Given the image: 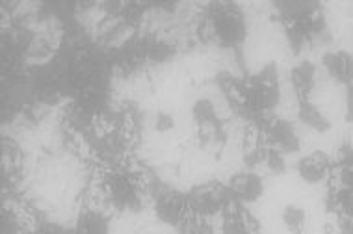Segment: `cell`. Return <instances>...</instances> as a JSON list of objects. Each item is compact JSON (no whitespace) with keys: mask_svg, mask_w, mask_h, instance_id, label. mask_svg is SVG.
<instances>
[{"mask_svg":"<svg viewBox=\"0 0 353 234\" xmlns=\"http://www.w3.org/2000/svg\"><path fill=\"white\" fill-rule=\"evenodd\" d=\"M229 195H232L229 188H223L221 184H203L197 186L190 191L186 204L190 210H194L197 214H216L227 204Z\"/></svg>","mask_w":353,"mask_h":234,"instance_id":"cell-1","label":"cell"},{"mask_svg":"<svg viewBox=\"0 0 353 234\" xmlns=\"http://www.w3.org/2000/svg\"><path fill=\"white\" fill-rule=\"evenodd\" d=\"M214 30L223 43H240L245 36V25L242 13L236 6H229V10H221L214 19Z\"/></svg>","mask_w":353,"mask_h":234,"instance_id":"cell-2","label":"cell"},{"mask_svg":"<svg viewBox=\"0 0 353 234\" xmlns=\"http://www.w3.org/2000/svg\"><path fill=\"white\" fill-rule=\"evenodd\" d=\"M229 190H231L232 198H236L238 201L255 203L256 199H261V195L264 193V182L256 173L242 171L232 175Z\"/></svg>","mask_w":353,"mask_h":234,"instance_id":"cell-3","label":"cell"},{"mask_svg":"<svg viewBox=\"0 0 353 234\" xmlns=\"http://www.w3.org/2000/svg\"><path fill=\"white\" fill-rule=\"evenodd\" d=\"M268 138L274 149H277L281 153H298L301 149L296 127L286 119H275L274 123L270 125Z\"/></svg>","mask_w":353,"mask_h":234,"instance_id":"cell-4","label":"cell"},{"mask_svg":"<svg viewBox=\"0 0 353 234\" xmlns=\"http://www.w3.org/2000/svg\"><path fill=\"white\" fill-rule=\"evenodd\" d=\"M329 154L323 153V151H314L309 156H305L301 158L298 164V171L299 177L305 180V182H309V184H316L320 180H323L325 177V173L329 169Z\"/></svg>","mask_w":353,"mask_h":234,"instance_id":"cell-5","label":"cell"},{"mask_svg":"<svg viewBox=\"0 0 353 234\" xmlns=\"http://www.w3.org/2000/svg\"><path fill=\"white\" fill-rule=\"evenodd\" d=\"M323 65L335 81L347 82V84L353 82V58L344 50L323 56Z\"/></svg>","mask_w":353,"mask_h":234,"instance_id":"cell-6","label":"cell"},{"mask_svg":"<svg viewBox=\"0 0 353 234\" xmlns=\"http://www.w3.org/2000/svg\"><path fill=\"white\" fill-rule=\"evenodd\" d=\"M184 206H188L184 203V199H181L175 193H168V195H162L159 203H157V214L165 223L179 225L181 220H183Z\"/></svg>","mask_w":353,"mask_h":234,"instance_id":"cell-7","label":"cell"},{"mask_svg":"<svg viewBox=\"0 0 353 234\" xmlns=\"http://www.w3.org/2000/svg\"><path fill=\"white\" fill-rule=\"evenodd\" d=\"M275 10L283 15V17L290 19L294 23H301L311 19L312 12L316 10V2H275Z\"/></svg>","mask_w":353,"mask_h":234,"instance_id":"cell-8","label":"cell"},{"mask_svg":"<svg viewBox=\"0 0 353 234\" xmlns=\"http://www.w3.org/2000/svg\"><path fill=\"white\" fill-rule=\"evenodd\" d=\"M314 76H316V67H314L312 62L299 63L298 67L294 69L292 84L299 97H305L307 93L311 92L312 84H314Z\"/></svg>","mask_w":353,"mask_h":234,"instance_id":"cell-9","label":"cell"},{"mask_svg":"<svg viewBox=\"0 0 353 234\" xmlns=\"http://www.w3.org/2000/svg\"><path fill=\"white\" fill-rule=\"evenodd\" d=\"M299 117H301V121L307 127H311L316 132H327L331 129V123L323 117L322 111L318 110L314 105H311V103H307V100H303L301 106H299Z\"/></svg>","mask_w":353,"mask_h":234,"instance_id":"cell-10","label":"cell"},{"mask_svg":"<svg viewBox=\"0 0 353 234\" xmlns=\"http://www.w3.org/2000/svg\"><path fill=\"white\" fill-rule=\"evenodd\" d=\"M305 222H307V214H305L303 209L299 206H294V204H288L285 210H283V223L290 233H299L303 228Z\"/></svg>","mask_w":353,"mask_h":234,"instance_id":"cell-11","label":"cell"},{"mask_svg":"<svg viewBox=\"0 0 353 234\" xmlns=\"http://www.w3.org/2000/svg\"><path fill=\"white\" fill-rule=\"evenodd\" d=\"M194 117L201 127H212L218 123L216 119V110L210 100H197L194 106Z\"/></svg>","mask_w":353,"mask_h":234,"instance_id":"cell-12","label":"cell"},{"mask_svg":"<svg viewBox=\"0 0 353 234\" xmlns=\"http://www.w3.org/2000/svg\"><path fill=\"white\" fill-rule=\"evenodd\" d=\"M223 233H234V234H242V233H250L251 227L245 222V217H242L238 214L236 210L232 212L231 216L227 217L225 222H223V228H221Z\"/></svg>","mask_w":353,"mask_h":234,"instance_id":"cell-13","label":"cell"},{"mask_svg":"<svg viewBox=\"0 0 353 234\" xmlns=\"http://www.w3.org/2000/svg\"><path fill=\"white\" fill-rule=\"evenodd\" d=\"M266 166L272 169L274 173H285V158H283V153L277 151V149H270L266 151Z\"/></svg>","mask_w":353,"mask_h":234,"instance_id":"cell-14","label":"cell"},{"mask_svg":"<svg viewBox=\"0 0 353 234\" xmlns=\"http://www.w3.org/2000/svg\"><path fill=\"white\" fill-rule=\"evenodd\" d=\"M346 121H347V123H353V82H350V84H347Z\"/></svg>","mask_w":353,"mask_h":234,"instance_id":"cell-15","label":"cell"}]
</instances>
